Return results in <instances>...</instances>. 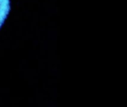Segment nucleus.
Masks as SVG:
<instances>
[{
    "label": "nucleus",
    "instance_id": "f257e3e1",
    "mask_svg": "<svg viewBox=\"0 0 127 107\" xmlns=\"http://www.w3.org/2000/svg\"><path fill=\"white\" fill-rule=\"evenodd\" d=\"M11 10L10 0H0V29L4 24Z\"/></svg>",
    "mask_w": 127,
    "mask_h": 107
}]
</instances>
